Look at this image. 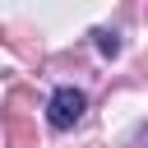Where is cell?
Listing matches in <instances>:
<instances>
[{
    "mask_svg": "<svg viewBox=\"0 0 148 148\" xmlns=\"http://www.w3.org/2000/svg\"><path fill=\"white\" fill-rule=\"evenodd\" d=\"M83 111H88V97H83L79 88H56L51 102H46V120H51V130H74V125L83 120Z\"/></svg>",
    "mask_w": 148,
    "mask_h": 148,
    "instance_id": "obj_1",
    "label": "cell"
},
{
    "mask_svg": "<svg viewBox=\"0 0 148 148\" xmlns=\"http://www.w3.org/2000/svg\"><path fill=\"white\" fill-rule=\"evenodd\" d=\"M28 92L14 88L9 92V106H5V130H9V148H37V130L28 125Z\"/></svg>",
    "mask_w": 148,
    "mask_h": 148,
    "instance_id": "obj_2",
    "label": "cell"
},
{
    "mask_svg": "<svg viewBox=\"0 0 148 148\" xmlns=\"http://www.w3.org/2000/svg\"><path fill=\"white\" fill-rule=\"evenodd\" d=\"M97 46H102L106 56H116V51H120V42H116V32H97Z\"/></svg>",
    "mask_w": 148,
    "mask_h": 148,
    "instance_id": "obj_3",
    "label": "cell"
}]
</instances>
